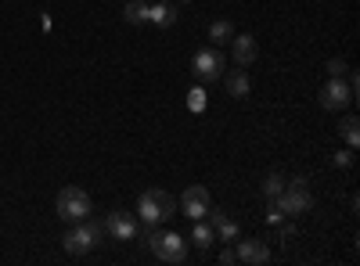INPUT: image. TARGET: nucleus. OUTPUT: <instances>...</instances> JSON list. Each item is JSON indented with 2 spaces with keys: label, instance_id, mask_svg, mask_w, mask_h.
I'll return each mask as SVG.
<instances>
[{
  "label": "nucleus",
  "instance_id": "f257e3e1",
  "mask_svg": "<svg viewBox=\"0 0 360 266\" xmlns=\"http://www.w3.org/2000/svg\"><path fill=\"white\" fill-rule=\"evenodd\" d=\"M314 209V194L307 191V180H292L285 184V191L278 198H270V220H281V216H303Z\"/></svg>",
  "mask_w": 360,
  "mask_h": 266
},
{
  "label": "nucleus",
  "instance_id": "f03ea898",
  "mask_svg": "<svg viewBox=\"0 0 360 266\" xmlns=\"http://www.w3.org/2000/svg\"><path fill=\"white\" fill-rule=\"evenodd\" d=\"M101 241H105V223H94V220H79V223H72L69 234L62 238V245H65L69 255H90Z\"/></svg>",
  "mask_w": 360,
  "mask_h": 266
},
{
  "label": "nucleus",
  "instance_id": "7ed1b4c3",
  "mask_svg": "<svg viewBox=\"0 0 360 266\" xmlns=\"http://www.w3.org/2000/svg\"><path fill=\"white\" fill-rule=\"evenodd\" d=\"M137 213H141V223H144V227H159L162 220H169V216L176 213V201H173L169 191L152 187V191H144V194H141Z\"/></svg>",
  "mask_w": 360,
  "mask_h": 266
},
{
  "label": "nucleus",
  "instance_id": "20e7f679",
  "mask_svg": "<svg viewBox=\"0 0 360 266\" xmlns=\"http://www.w3.org/2000/svg\"><path fill=\"white\" fill-rule=\"evenodd\" d=\"M148 245H152V252L162 259V262H184L188 259V241L180 238L176 230H155V227H148Z\"/></svg>",
  "mask_w": 360,
  "mask_h": 266
},
{
  "label": "nucleus",
  "instance_id": "39448f33",
  "mask_svg": "<svg viewBox=\"0 0 360 266\" xmlns=\"http://www.w3.org/2000/svg\"><path fill=\"white\" fill-rule=\"evenodd\" d=\"M58 216H62L65 223H79L90 216V194L83 187H62L58 191V201H54Z\"/></svg>",
  "mask_w": 360,
  "mask_h": 266
},
{
  "label": "nucleus",
  "instance_id": "423d86ee",
  "mask_svg": "<svg viewBox=\"0 0 360 266\" xmlns=\"http://www.w3.org/2000/svg\"><path fill=\"white\" fill-rule=\"evenodd\" d=\"M317 101H321V108H328V112H339V108H349L353 101H356V91L342 79V76H332L324 83V91L317 94Z\"/></svg>",
  "mask_w": 360,
  "mask_h": 266
},
{
  "label": "nucleus",
  "instance_id": "0eeeda50",
  "mask_svg": "<svg viewBox=\"0 0 360 266\" xmlns=\"http://www.w3.org/2000/svg\"><path fill=\"white\" fill-rule=\"evenodd\" d=\"M191 76L198 79V83H213V79H220L224 76V54L220 51H198L195 54V62H191Z\"/></svg>",
  "mask_w": 360,
  "mask_h": 266
},
{
  "label": "nucleus",
  "instance_id": "6e6552de",
  "mask_svg": "<svg viewBox=\"0 0 360 266\" xmlns=\"http://www.w3.org/2000/svg\"><path fill=\"white\" fill-rule=\"evenodd\" d=\"M180 213H184L188 220H205L209 216V191L202 184L184 187V194H180Z\"/></svg>",
  "mask_w": 360,
  "mask_h": 266
},
{
  "label": "nucleus",
  "instance_id": "1a4fd4ad",
  "mask_svg": "<svg viewBox=\"0 0 360 266\" xmlns=\"http://www.w3.org/2000/svg\"><path fill=\"white\" fill-rule=\"evenodd\" d=\"M105 234H108V238H115V241H134L137 238V220L130 213H123V209H115L105 220Z\"/></svg>",
  "mask_w": 360,
  "mask_h": 266
},
{
  "label": "nucleus",
  "instance_id": "9d476101",
  "mask_svg": "<svg viewBox=\"0 0 360 266\" xmlns=\"http://www.w3.org/2000/svg\"><path fill=\"white\" fill-rule=\"evenodd\" d=\"M231 58H234L238 69H249L259 58V44L252 36H231Z\"/></svg>",
  "mask_w": 360,
  "mask_h": 266
},
{
  "label": "nucleus",
  "instance_id": "9b49d317",
  "mask_svg": "<svg viewBox=\"0 0 360 266\" xmlns=\"http://www.w3.org/2000/svg\"><path fill=\"white\" fill-rule=\"evenodd\" d=\"M234 255H238V262H266L270 248L263 241H238L234 238Z\"/></svg>",
  "mask_w": 360,
  "mask_h": 266
},
{
  "label": "nucleus",
  "instance_id": "f8f14e48",
  "mask_svg": "<svg viewBox=\"0 0 360 266\" xmlns=\"http://www.w3.org/2000/svg\"><path fill=\"white\" fill-rule=\"evenodd\" d=\"M224 86H227V94H231V98H249V94H252V79H249L245 69L227 72V76H224Z\"/></svg>",
  "mask_w": 360,
  "mask_h": 266
},
{
  "label": "nucleus",
  "instance_id": "ddd939ff",
  "mask_svg": "<svg viewBox=\"0 0 360 266\" xmlns=\"http://www.w3.org/2000/svg\"><path fill=\"white\" fill-rule=\"evenodd\" d=\"M209 213H213V234H217V238H220V241H234V238H238V223L227 220L220 209H209Z\"/></svg>",
  "mask_w": 360,
  "mask_h": 266
},
{
  "label": "nucleus",
  "instance_id": "4468645a",
  "mask_svg": "<svg viewBox=\"0 0 360 266\" xmlns=\"http://www.w3.org/2000/svg\"><path fill=\"white\" fill-rule=\"evenodd\" d=\"M148 22L173 25V22H176V8H173V4H148Z\"/></svg>",
  "mask_w": 360,
  "mask_h": 266
},
{
  "label": "nucleus",
  "instance_id": "2eb2a0df",
  "mask_svg": "<svg viewBox=\"0 0 360 266\" xmlns=\"http://www.w3.org/2000/svg\"><path fill=\"white\" fill-rule=\"evenodd\" d=\"M195 227H191V241L198 245V248H209V245H213L217 241V234H213V227H205L202 220H191Z\"/></svg>",
  "mask_w": 360,
  "mask_h": 266
},
{
  "label": "nucleus",
  "instance_id": "dca6fc26",
  "mask_svg": "<svg viewBox=\"0 0 360 266\" xmlns=\"http://www.w3.org/2000/svg\"><path fill=\"white\" fill-rule=\"evenodd\" d=\"M231 36H234V25H231L227 18H220V22L209 25V40H213V44H231Z\"/></svg>",
  "mask_w": 360,
  "mask_h": 266
},
{
  "label": "nucleus",
  "instance_id": "f3484780",
  "mask_svg": "<svg viewBox=\"0 0 360 266\" xmlns=\"http://www.w3.org/2000/svg\"><path fill=\"white\" fill-rule=\"evenodd\" d=\"M123 18L127 22H148V0H130L123 8Z\"/></svg>",
  "mask_w": 360,
  "mask_h": 266
},
{
  "label": "nucleus",
  "instance_id": "a211bd4d",
  "mask_svg": "<svg viewBox=\"0 0 360 266\" xmlns=\"http://www.w3.org/2000/svg\"><path fill=\"white\" fill-rule=\"evenodd\" d=\"M360 123H356V115H346V119L339 123V130H342V137H346V144L349 147H356L360 144V130H356Z\"/></svg>",
  "mask_w": 360,
  "mask_h": 266
},
{
  "label": "nucleus",
  "instance_id": "6ab92c4d",
  "mask_svg": "<svg viewBox=\"0 0 360 266\" xmlns=\"http://www.w3.org/2000/svg\"><path fill=\"white\" fill-rule=\"evenodd\" d=\"M281 191H285V180H281L278 173H270L266 180H263V194H266V201H270V198H278Z\"/></svg>",
  "mask_w": 360,
  "mask_h": 266
},
{
  "label": "nucleus",
  "instance_id": "aec40b11",
  "mask_svg": "<svg viewBox=\"0 0 360 266\" xmlns=\"http://www.w3.org/2000/svg\"><path fill=\"white\" fill-rule=\"evenodd\" d=\"M188 108H191V112H205V91H202V86H191V94H188Z\"/></svg>",
  "mask_w": 360,
  "mask_h": 266
},
{
  "label": "nucleus",
  "instance_id": "412c9836",
  "mask_svg": "<svg viewBox=\"0 0 360 266\" xmlns=\"http://www.w3.org/2000/svg\"><path fill=\"white\" fill-rule=\"evenodd\" d=\"M339 169H346V166H353V147H349V152H335V159H332Z\"/></svg>",
  "mask_w": 360,
  "mask_h": 266
},
{
  "label": "nucleus",
  "instance_id": "4be33fe9",
  "mask_svg": "<svg viewBox=\"0 0 360 266\" xmlns=\"http://www.w3.org/2000/svg\"><path fill=\"white\" fill-rule=\"evenodd\" d=\"M346 72V62L342 58H332V62H328V76H342Z\"/></svg>",
  "mask_w": 360,
  "mask_h": 266
},
{
  "label": "nucleus",
  "instance_id": "5701e85b",
  "mask_svg": "<svg viewBox=\"0 0 360 266\" xmlns=\"http://www.w3.org/2000/svg\"><path fill=\"white\" fill-rule=\"evenodd\" d=\"M220 262H224V266H231V262H238V255H234V248H224V252H220Z\"/></svg>",
  "mask_w": 360,
  "mask_h": 266
},
{
  "label": "nucleus",
  "instance_id": "b1692460",
  "mask_svg": "<svg viewBox=\"0 0 360 266\" xmlns=\"http://www.w3.org/2000/svg\"><path fill=\"white\" fill-rule=\"evenodd\" d=\"M176 4H191V0H176Z\"/></svg>",
  "mask_w": 360,
  "mask_h": 266
}]
</instances>
